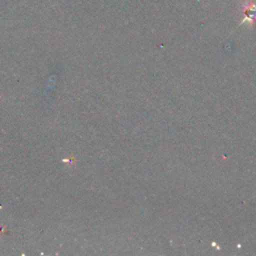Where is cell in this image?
<instances>
[{"instance_id":"1","label":"cell","mask_w":256,"mask_h":256,"mask_svg":"<svg viewBox=\"0 0 256 256\" xmlns=\"http://www.w3.org/2000/svg\"><path fill=\"white\" fill-rule=\"evenodd\" d=\"M241 12L244 17L239 22V25L244 23L253 27L256 23V3L253 0H242L241 1Z\"/></svg>"}]
</instances>
